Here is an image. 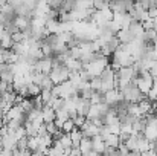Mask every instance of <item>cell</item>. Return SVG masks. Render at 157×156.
Returning <instances> with one entry per match:
<instances>
[{
  "label": "cell",
  "instance_id": "1",
  "mask_svg": "<svg viewBox=\"0 0 157 156\" xmlns=\"http://www.w3.org/2000/svg\"><path fill=\"white\" fill-rule=\"evenodd\" d=\"M121 94H122V98L128 103H140L142 100L147 98L145 94H142L139 90V87L134 84V81H131L130 84H127L125 87L121 89Z\"/></svg>",
  "mask_w": 157,
  "mask_h": 156
},
{
  "label": "cell",
  "instance_id": "2",
  "mask_svg": "<svg viewBox=\"0 0 157 156\" xmlns=\"http://www.w3.org/2000/svg\"><path fill=\"white\" fill-rule=\"evenodd\" d=\"M53 69V57H43L34 64V72H41V74H51Z\"/></svg>",
  "mask_w": 157,
  "mask_h": 156
},
{
  "label": "cell",
  "instance_id": "3",
  "mask_svg": "<svg viewBox=\"0 0 157 156\" xmlns=\"http://www.w3.org/2000/svg\"><path fill=\"white\" fill-rule=\"evenodd\" d=\"M122 100L124 98H122V94L119 89H113V90H108L104 94V103L108 104L110 107H116Z\"/></svg>",
  "mask_w": 157,
  "mask_h": 156
},
{
  "label": "cell",
  "instance_id": "4",
  "mask_svg": "<svg viewBox=\"0 0 157 156\" xmlns=\"http://www.w3.org/2000/svg\"><path fill=\"white\" fill-rule=\"evenodd\" d=\"M81 132H82L84 138H93V136L99 135V127H96L92 121L87 119V122L81 127Z\"/></svg>",
  "mask_w": 157,
  "mask_h": 156
},
{
  "label": "cell",
  "instance_id": "5",
  "mask_svg": "<svg viewBox=\"0 0 157 156\" xmlns=\"http://www.w3.org/2000/svg\"><path fill=\"white\" fill-rule=\"evenodd\" d=\"M117 40H119V43L121 45H130L136 37L133 35V32L130 31V29H121L119 32H117Z\"/></svg>",
  "mask_w": 157,
  "mask_h": 156
},
{
  "label": "cell",
  "instance_id": "6",
  "mask_svg": "<svg viewBox=\"0 0 157 156\" xmlns=\"http://www.w3.org/2000/svg\"><path fill=\"white\" fill-rule=\"evenodd\" d=\"M31 22H32V15H17L15 17V26L20 31L31 28Z\"/></svg>",
  "mask_w": 157,
  "mask_h": 156
},
{
  "label": "cell",
  "instance_id": "7",
  "mask_svg": "<svg viewBox=\"0 0 157 156\" xmlns=\"http://www.w3.org/2000/svg\"><path fill=\"white\" fill-rule=\"evenodd\" d=\"M128 29L133 32V35H134L136 38H142V37H144V34H145L144 23H142V22H137V20H133Z\"/></svg>",
  "mask_w": 157,
  "mask_h": 156
},
{
  "label": "cell",
  "instance_id": "8",
  "mask_svg": "<svg viewBox=\"0 0 157 156\" xmlns=\"http://www.w3.org/2000/svg\"><path fill=\"white\" fill-rule=\"evenodd\" d=\"M90 107H92L90 100H84V98H81V97H79V100H78V106H76V112H78V115H82V116H86V118H87Z\"/></svg>",
  "mask_w": 157,
  "mask_h": 156
},
{
  "label": "cell",
  "instance_id": "9",
  "mask_svg": "<svg viewBox=\"0 0 157 156\" xmlns=\"http://www.w3.org/2000/svg\"><path fill=\"white\" fill-rule=\"evenodd\" d=\"M144 136H145L148 141H151V142L157 141V124L156 122L147 124V127H145V130H144Z\"/></svg>",
  "mask_w": 157,
  "mask_h": 156
},
{
  "label": "cell",
  "instance_id": "10",
  "mask_svg": "<svg viewBox=\"0 0 157 156\" xmlns=\"http://www.w3.org/2000/svg\"><path fill=\"white\" fill-rule=\"evenodd\" d=\"M92 142H93V152H98V153L104 155L105 149H107L104 138H102L101 135H96V136H93V138H92Z\"/></svg>",
  "mask_w": 157,
  "mask_h": 156
},
{
  "label": "cell",
  "instance_id": "11",
  "mask_svg": "<svg viewBox=\"0 0 157 156\" xmlns=\"http://www.w3.org/2000/svg\"><path fill=\"white\" fill-rule=\"evenodd\" d=\"M43 119H44V124H49V122H53L56 119V112L53 110L49 104H44L43 107Z\"/></svg>",
  "mask_w": 157,
  "mask_h": 156
},
{
  "label": "cell",
  "instance_id": "12",
  "mask_svg": "<svg viewBox=\"0 0 157 156\" xmlns=\"http://www.w3.org/2000/svg\"><path fill=\"white\" fill-rule=\"evenodd\" d=\"M79 150L82 156H89L93 152V142H92V138H82V141L79 142Z\"/></svg>",
  "mask_w": 157,
  "mask_h": 156
},
{
  "label": "cell",
  "instance_id": "13",
  "mask_svg": "<svg viewBox=\"0 0 157 156\" xmlns=\"http://www.w3.org/2000/svg\"><path fill=\"white\" fill-rule=\"evenodd\" d=\"M69 135H70V139H72V142H73V147H79V142H81V141H82V138H84V135H82L81 129L75 127Z\"/></svg>",
  "mask_w": 157,
  "mask_h": 156
},
{
  "label": "cell",
  "instance_id": "14",
  "mask_svg": "<svg viewBox=\"0 0 157 156\" xmlns=\"http://www.w3.org/2000/svg\"><path fill=\"white\" fill-rule=\"evenodd\" d=\"M104 141H105V146H107V147L119 149V146H121V139H119V136H117V135H113V133H110L107 138H104Z\"/></svg>",
  "mask_w": 157,
  "mask_h": 156
},
{
  "label": "cell",
  "instance_id": "15",
  "mask_svg": "<svg viewBox=\"0 0 157 156\" xmlns=\"http://www.w3.org/2000/svg\"><path fill=\"white\" fill-rule=\"evenodd\" d=\"M59 142H61V146H63L66 150H70V149L73 147V142H72V139H70V135H69V133H64V135L59 138Z\"/></svg>",
  "mask_w": 157,
  "mask_h": 156
},
{
  "label": "cell",
  "instance_id": "16",
  "mask_svg": "<svg viewBox=\"0 0 157 156\" xmlns=\"http://www.w3.org/2000/svg\"><path fill=\"white\" fill-rule=\"evenodd\" d=\"M90 103H92V104H101V103H104V94L93 90V92H92V95H90Z\"/></svg>",
  "mask_w": 157,
  "mask_h": 156
},
{
  "label": "cell",
  "instance_id": "17",
  "mask_svg": "<svg viewBox=\"0 0 157 156\" xmlns=\"http://www.w3.org/2000/svg\"><path fill=\"white\" fill-rule=\"evenodd\" d=\"M28 92H29V97H38L40 94H41V87L40 86H37V84H34V83H31L29 86H28Z\"/></svg>",
  "mask_w": 157,
  "mask_h": 156
},
{
  "label": "cell",
  "instance_id": "18",
  "mask_svg": "<svg viewBox=\"0 0 157 156\" xmlns=\"http://www.w3.org/2000/svg\"><path fill=\"white\" fill-rule=\"evenodd\" d=\"M25 129H26L28 136H38V130L34 127V124H32L31 121H26V122H25Z\"/></svg>",
  "mask_w": 157,
  "mask_h": 156
},
{
  "label": "cell",
  "instance_id": "19",
  "mask_svg": "<svg viewBox=\"0 0 157 156\" xmlns=\"http://www.w3.org/2000/svg\"><path fill=\"white\" fill-rule=\"evenodd\" d=\"M56 119H58V121H61V122H66L67 119H70V113H69L66 109L56 110Z\"/></svg>",
  "mask_w": 157,
  "mask_h": 156
},
{
  "label": "cell",
  "instance_id": "20",
  "mask_svg": "<svg viewBox=\"0 0 157 156\" xmlns=\"http://www.w3.org/2000/svg\"><path fill=\"white\" fill-rule=\"evenodd\" d=\"M70 119H73V122H75V126L78 127V129H81L86 122H87V118L86 116H82V115H75L73 118H70Z\"/></svg>",
  "mask_w": 157,
  "mask_h": 156
},
{
  "label": "cell",
  "instance_id": "21",
  "mask_svg": "<svg viewBox=\"0 0 157 156\" xmlns=\"http://www.w3.org/2000/svg\"><path fill=\"white\" fill-rule=\"evenodd\" d=\"M76 126H75V122H73V119H67L64 124H63V127H61V130H63V133H70L73 129H75Z\"/></svg>",
  "mask_w": 157,
  "mask_h": 156
},
{
  "label": "cell",
  "instance_id": "22",
  "mask_svg": "<svg viewBox=\"0 0 157 156\" xmlns=\"http://www.w3.org/2000/svg\"><path fill=\"white\" fill-rule=\"evenodd\" d=\"M40 97H41L43 103H44V104H49V101H51V100L53 98V94H52V90L43 89V90H41V94H40Z\"/></svg>",
  "mask_w": 157,
  "mask_h": 156
},
{
  "label": "cell",
  "instance_id": "23",
  "mask_svg": "<svg viewBox=\"0 0 157 156\" xmlns=\"http://www.w3.org/2000/svg\"><path fill=\"white\" fill-rule=\"evenodd\" d=\"M20 106H21V109L25 110V113H28L29 110H32V109H34V103H32V100H28V98H23V100H21V103H20Z\"/></svg>",
  "mask_w": 157,
  "mask_h": 156
},
{
  "label": "cell",
  "instance_id": "24",
  "mask_svg": "<svg viewBox=\"0 0 157 156\" xmlns=\"http://www.w3.org/2000/svg\"><path fill=\"white\" fill-rule=\"evenodd\" d=\"M28 142H29V136H25V138L18 139V141H17V149H18L20 152L28 150Z\"/></svg>",
  "mask_w": 157,
  "mask_h": 156
},
{
  "label": "cell",
  "instance_id": "25",
  "mask_svg": "<svg viewBox=\"0 0 157 156\" xmlns=\"http://www.w3.org/2000/svg\"><path fill=\"white\" fill-rule=\"evenodd\" d=\"M102 156H122L121 155V152H119V149H113V147H107L104 152V155Z\"/></svg>",
  "mask_w": 157,
  "mask_h": 156
},
{
  "label": "cell",
  "instance_id": "26",
  "mask_svg": "<svg viewBox=\"0 0 157 156\" xmlns=\"http://www.w3.org/2000/svg\"><path fill=\"white\" fill-rule=\"evenodd\" d=\"M46 130H48V133H49V135H55V133H56V132H58V130H59V129H58V127H56V126H55V121H53V122H49V124H46Z\"/></svg>",
  "mask_w": 157,
  "mask_h": 156
},
{
  "label": "cell",
  "instance_id": "27",
  "mask_svg": "<svg viewBox=\"0 0 157 156\" xmlns=\"http://www.w3.org/2000/svg\"><path fill=\"white\" fill-rule=\"evenodd\" d=\"M147 98H148L150 101H157V87L153 86V89L147 94Z\"/></svg>",
  "mask_w": 157,
  "mask_h": 156
},
{
  "label": "cell",
  "instance_id": "28",
  "mask_svg": "<svg viewBox=\"0 0 157 156\" xmlns=\"http://www.w3.org/2000/svg\"><path fill=\"white\" fill-rule=\"evenodd\" d=\"M0 156H14V153H12V150H2L0 152Z\"/></svg>",
  "mask_w": 157,
  "mask_h": 156
},
{
  "label": "cell",
  "instance_id": "29",
  "mask_svg": "<svg viewBox=\"0 0 157 156\" xmlns=\"http://www.w3.org/2000/svg\"><path fill=\"white\" fill-rule=\"evenodd\" d=\"M147 155L148 156H157V152L156 150H150V152H147Z\"/></svg>",
  "mask_w": 157,
  "mask_h": 156
},
{
  "label": "cell",
  "instance_id": "30",
  "mask_svg": "<svg viewBox=\"0 0 157 156\" xmlns=\"http://www.w3.org/2000/svg\"><path fill=\"white\" fill-rule=\"evenodd\" d=\"M127 156H140V152H130Z\"/></svg>",
  "mask_w": 157,
  "mask_h": 156
},
{
  "label": "cell",
  "instance_id": "31",
  "mask_svg": "<svg viewBox=\"0 0 157 156\" xmlns=\"http://www.w3.org/2000/svg\"><path fill=\"white\" fill-rule=\"evenodd\" d=\"M5 5H8V0H0V8L5 6Z\"/></svg>",
  "mask_w": 157,
  "mask_h": 156
},
{
  "label": "cell",
  "instance_id": "32",
  "mask_svg": "<svg viewBox=\"0 0 157 156\" xmlns=\"http://www.w3.org/2000/svg\"><path fill=\"white\" fill-rule=\"evenodd\" d=\"M89 156H102V155H101V153H98V152H92Z\"/></svg>",
  "mask_w": 157,
  "mask_h": 156
},
{
  "label": "cell",
  "instance_id": "33",
  "mask_svg": "<svg viewBox=\"0 0 157 156\" xmlns=\"http://www.w3.org/2000/svg\"><path fill=\"white\" fill-rule=\"evenodd\" d=\"M3 115H5V113H3V110L0 109V119H3Z\"/></svg>",
  "mask_w": 157,
  "mask_h": 156
},
{
  "label": "cell",
  "instance_id": "34",
  "mask_svg": "<svg viewBox=\"0 0 157 156\" xmlns=\"http://www.w3.org/2000/svg\"><path fill=\"white\" fill-rule=\"evenodd\" d=\"M140 156H148V155H147V152H145V153H140Z\"/></svg>",
  "mask_w": 157,
  "mask_h": 156
},
{
  "label": "cell",
  "instance_id": "35",
  "mask_svg": "<svg viewBox=\"0 0 157 156\" xmlns=\"http://www.w3.org/2000/svg\"><path fill=\"white\" fill-rule=\"evenodd\" d=\"M46 156H51V155H46Z\"/></svg>",
  "mask_w": 157,
  "mask_h": 156
},
{
  "label": "cell",
  "instance_id": "36",
  "mask_svg": "<svg viewBox=\"0 0 157 156\" xmlns=\"http://www.w3.org/2000/svg\"><path fill=\"white\" fill-rule=\"evenodd\" d=\"M136 2H137V0H136Z\"/></svg>",
  "mask_w": 157,
  "mask_h": 156
}]
</instances>
